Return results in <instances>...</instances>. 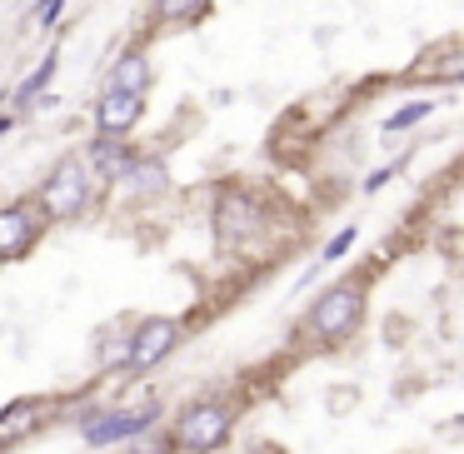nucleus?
Masks as SVG:
<instances>
[{"label":"nucleus","mask_w":464,"mask_h":454,"mask_svg":"<svg viewBox=\"0 0 464 454\" xmlns=\"http://www.w3.org/2000/svg\"><path fill=\"white\" fill-rule=\"evenodd\" d=\"M354 235H360V230H354V225H344V230L334 235L330 245H324V265H330V260H340V255H344V250H350V245H354Z\"/></svg>","instance_id":"nucleus-19"},{"label":"nucleus","mask_w":464,"mask_h":454,"mask_svg":"<svg viewBox=\"0 0 464 454\" xmlns=\"http://www.w3.org/2000/svg\"><path fill=\"white\" fill-rule=\"evenodd\" d=\"M81 160H85V170H91L95 180L115 185L125 175V165L135 160V145L125 140V135H91L85 150H81Z\"/></svg>","instance_id":"nucleus-9"},{"label":"nucleus","mask_w":464,"mask_h":454,"mask_svg":"<svg viewBox=\"0 0 464 454\" xmlns=\"http://www.w3.org/2000/svg\"><path fill=\"white\" fill-rule=\"evenodd\" d=\"M95 185L101 180L85 170L81 155H65V160H55V170L41 180V190H35V210L45 215V225H71L95 205Z\"/></svg>","instance_id":"nucleus-3"},{"label":"nucleus","mask_w":464,"mask_h":454,"mask_svg":"<svg viewBox=\"0 0 464 454\" xmlns=\"http://www.w3.org/2000/svg\"><path fill=\"white\" fill-rule=\"evenodd\" d=\"M55 410H61V404H55L51 394H21V400L0 404V449H11V444L41 434Z\"/></svg>","instance_id":"nucleus-8"},{"label":"nucleus","mask_w":464,"mask_h":454,"mask_svg":"<svg viewBox=\"0 0 464 454\" xmlns=\"http://www.w3.org/2000/svg\"><path fill=\"white\" fill-rule=\"evenodd\" d=\"M101 350H95V364H101V370H121L125 374V350H130V320H115L111 330L101 334Z\"/></svg>","instance_id":"nucleus-14"},{"label":"nucleus","mask_w":464,"mask_h":454,"mask_svg":"<svg viewBox=\"0 0 464 454\" xmlns=\"http://www.w3.org/2000/svg\"><path fill=\"white\" fill-rule=\"evenodd\" d=\"M235 420H240V410H235L225 394H200V400H190L180 414H175L170 454H215V449H225L230 434H235Z\"/></svg>","instance_id":"nucleus-2"},{"label":"nucleus","mask_w":464,"mask_h":454,"mask_svg":"<svg viewBox=\"0 0 464 454\" xmlns=\"http://www.w3.org/2000/svg\"><path fill=\"white\" fill-rule=\"evenodd\" d=\"M210 225H215V240H220V245H240V240H250V235L265 225V205H260V195L245 190V185H225V190L215 195Z\"/></svg>","instance_id":"nucleus-6"},{"label":"nucleus","mask_w":464,"mask_h":454,"mask_svg":"<svg viewBox=\"0 0 464 454\" xmlns=\"http://www.w3.org/2000/svg\"><path fill=\"white\" fill-rule=\"evenodd\" d=\"M185 344V320L180 314H140L130 324V350H125V374H150Z\"/></svg>","instance_id":"nucleus-4"},{"label":"nucleus","mask_w":464,"mask_h":454,"mask_svg":"<svg viewBox=\"0 0 464 454\" xmlns=\"http://www.w3.org/2000/svg\"><path fill=\"white\" fill-rule=\"evenodd\" d=\"M360 314H364V285L340 280V285H330V290H324L320 300L310 304V314H304V330H310L314 340L334 344V340H344V334L360 324Z\"/></svg>","instance_id":"nucleus-5"},{"label":"nucleus","mask_w":464,"mask_h":454,"mask_svg":"<svg viewBox=\"0 0 464 454\" xmlns=\"http://www.w3.org/2000/svg\"><path fill=\"white\" fill-rule=\"evenodd\" d=\"M5 130H11V115H5V111H0V135H5Z\"/></svg>","instance_id":"nucleus-20"},{"label":"nucleus","mask_w":464,"mask_h":454,"mask_svg":"<svg viewBox=\"0 0 464 454\" xmlns=\"http://www.w3.org/2000/svg\"><path fill=\"white\" fill-rule=\"evenodd\" d=\"M430 111H434V101H410L404 111H394L390 121H384V130H390V135H394V130H410V125H420Z\"/></svg>","instance_id":"nucleus-17"},{"label":"nucleus","mask_w":464,"mask_h":454,"mask_svg":"<svg viewBox=\"0 0 464 454\" xmlns=\"http://www.w3.org/2000/svg\"><path fill=\"white\" fill-rule=\"evenodd\" d=\"M61 11H65V0H35L31 15H25V31H51L61 21Z\"/></svg>","instance_id":"nucleus-16"},{"label":"nucleus","mask_w":464,"mask_h":454,"mask_svg":"<svg viewBox=\"0 0 464 454\" xmlns=\"http://www.w3.org/2000/svg\"><path fill=\"white\" fill-rule=\"evenodd\" d=\"M430 75H434V81H464V51H454V55H444V61H434Z\"/></svg>","instance_id":"nucleus-18"},{"label":"nucleus","mask_w":464,"mask_h":454,"mask_svg":"<svg viewBox=\"0 0 464 454\" xmlns=\"http://www.w3.org/2000/svg\"><path fill=\"white\" fill-rule=\"evenodd\" d=\"M55 65H61V51H45L41 61H35V71H31V75H25V81L11 91V105H15V111H21V105H31V101H41V91L51 85Z\"/></svg>","instance_id":"nucleus-13"},{"label":"nucleus","mask_w":464,"mask_h":454,"mask_svg":"<svg viewBox=\"0 0 464 454\" xmlns=\"http://www.w3.org/2000/svg\"><path fill=\"white\" fill-rule=\"evenodd\" d=\"M145 121V101L125 91H101L95 101V135H130Z\"/></svg>","instance_id":"nucleus-10"},{"label":"nucleus","mask_w":464,"mask_h":454,"mask_svg":"<svg viewBox=\"0 0 464 454\" xmlns=\"http://www.w3.org/2000/svg\"><path fill=\"white\" fill-rule=\"evenodd\" d=\"M150 81H155V65L145 51H125L121 61L111 65V75H105V91H125V95H150Z\"/></svg>","instance_id":"nucleus-12"},{"label":"nucleus","mask_w":464,"mask_h":454,"mask_svg":"<svg viewBox=\"0 0 464 454\" xmlns=\"http://www.w3.org/2000/svg\"><path fill=\"white\" fill-rule=\"evenodd\" d=\"M115 185H121L125 195H135V200H150V195H165V185H170V170H165L160 155H135Z\"/></svg>","instance_id":"nucleus-11"},{"label":"nucleus","mask_w":464,"mask_h":454,"mask_svg":"<svg viewBox=\"0 0 464 454\" xmlns=\"http://www.w3.org/2000/svg\"><path fill=\"white\" fill-rule=\"evenodd\" d=\"M150 11L160 25H195L210 15V0H155Z\"/></svg>","instance_id":"nucleus-15"},{"label":"nucleus","mask_w":464,"mask_h":454,"mask_svg":"<svg viewBox=\"0 0 464 454\" xmlns=\"http://www.w3.org/2000/svg\"><path fill=\"white\" fill-rule=\"evenodd\" d=\"M45 235V215L35 210V200H11L0 205V265L25 260Z\"/></svg>","instance_id":"nucleus-7"},{"label":"nucleus","mask_w":464,"mask_h":454,"mask_svg":"<svg viewBox=\"0 0 464 454\" xmlns=\"http://www.w3.org/2000/svg\"><path fill=\"white\" fill-rule=\"evenodd\" d=\"M165 404L155 394H145L140 404H85L75 414V434H81L91 449H115V444H130L140 434H150L160 424Z\"/></svg>","instance_id":"nucleus-1"}]
</instances>
